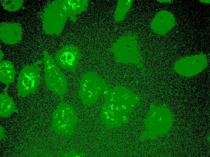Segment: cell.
<instances>
[{
  "label": "cell",
  "mask_w": 210,
  "mask_h": 157,
  "mask_svg": "<svg viewBox=\"0 0 210 157\" xmlns=\"http://www.w3.org/2000/svg\"><path fill=\"white\" fill-rule=\"evenodd\" d=\"M79 13L78 6L75 0H56L49 4L42 15L43 29L47 34H59L68 18L74 22Z\"/></svg>",
  "instance_id": "6da1fadb"
},
{
  "label": "cell",
  "mask_w": 210,
  "mask_h": 157,
  "mask_svg": "<svg viewBox=\"0 0 210 157\" xmlns=\"http://www.w3.org/2000/svg\"><path fill=\"white\" fill-rule=\"evenodd\" d=\"M43 53L46 85L49 90L62 97L67 91L65 78L48 53L44 51Z\"/></svg>",
  "instance_id": "7a4b0ae2"
},
{
  "label": "cell",
  "mask_w": 210,
  "mask_h": 157,
  "mask_svg": "<svg viewBox=\"0 0 210 157\" xmlns=\"http://www.w3.org/2000/svg\"><path fill=\"white\" fill-rule=\"evenodd\" d=\"M43 62L38 60L30 65H27L21 70L18 78L17 88L18 95L24 97L34 93L40 83L41 69L39 65Z\"/></svg>",
  "instance_id": "3957f363"
},
{
  "label": "cell",
  "mask_w": 210,
  "mask_h": 157,
  "mask_svg": "<svg viewBox=\"0 0 210 157\" xmlns=\"http://www.w3.org/2000/svg\"><path fill=\"white\" fill-rule=\"evenodd\" d=\"M104 83L94 72H88L82 78L79 95L82 102L90 105L95 102L104 88Z\"/></svg>",
  "instance_id": "277c9868"
},
{
  "label": "cell",
  "mask_w": 210,
  "mask_h": 157,
  "mask_svg": "<svg viewBox=\"0 0 210 157\" xmlns=\"http://www.w3.org/2000/svg\"><path fill=\"white\" fill-rule=\"evenodd\" d=\"M53 127L56 132L62 134H71L77 117L73 108L65 103L60 104L53 112Z\"/></svg>",
  "instance_id": "5b68a950"
},
{
  "label": "cell",
  "mask_w": 210,
  "mask_h": 157,
  "mask_svg": "<svg viewBox=\"0 0 210 157\" xmlns=\"http://www.w3.org/2000/svg\"><path fill=\"white\" fill-rule=\"evenodd\" d=\"M207 56L203 53L180 58L173 65L174 71L180 75L189 78L200 73L207 67Z\"/></svg>",
  "instance_id": "8992f818"
},
{
  "label": "cell",
  "mask_w": 210,
  "mask_h": 157,
  "mask_svg": "<svg viewBox=\"0 0 210 157\" xmlns=\"http://www.w3.org/2000/svg\"><path fill=\"white\" fill-rule=\"evenodd\" d=\"M81 57L80 52L76 46L68 45L62 47L57 52L55 58L61 67L74 72Z\"/></svg>",
  "instance_id": "52a82bcc"
},
{
  "label": "cell",
  "mask_w": 210,
  "mask_h": 157,
  "mask_svg": "<svg viewBox=\"0 0 210 157\" xmlns=\"http://www.w3.org/2000/svg\"><path fill=\"white\" fill-rule=\"evenodd\" d=\"M176 24L175 18L171 12L161 10L158 12L152 20L150 27L153 31L160 35H164Z\"/></svg>",
  "instance_id": "ba28073f"
},
{
  "label": "cell",
  "mask_w": 210,
  "mask_h": 157,
  "mask_svg": "<svg viewBox=\"0 0 210 157\" xmlns=\"http://www.w3.org/2000/svg\"><path fill=\"white\" fill-rule=\"evenodd\" d=\"M23 31L20 24L17 23L2 22L0 25V38L7 44H15L21 40Z\"/></svg>",
  "instance_id": "9c48e42d"
},
{
  "label": "cell",
  "mask_w": 210,
  "mask_h": 157,
  "mask_svg": "<svg viewBox=\"0 0 210 157\" xmlns=\"http://www.w3.org/2000/svg\"><path fill=\"white\" fill-rule=\"evenodd\" d=\"M8 86L7 85L4 92L0 95V114L1 116L3 117H8L13 112L17 111L13 100L7 92Z\"/></svg>",
  "instance_id": "30bf717a"
},
{
  "label": "cell",
  "mask_w": 210,
  "mask_h": 157,
  "mask_svg": "<svg viewBox=\"0 0 210 157\" xmlns=\"http://www.w3.org/2000/svg\"><path fill=\"white\" fill-rule=\"evenodd\" d=\"M16 72L12 63L8 60H3L0 63V80L9 85L14 82Z\"/></svg>",
  "instance_id": "8fae6325"
},
{
  "label": "cell",
  "mask_w": 210,
  "mask_h": 157,
  "mask_svg": "<svg viewBox=\"0 0 210 157\" xmlns=\"http://www.w3.org/2000/svg\"><path fill=\"white\" fill-rule=\"evenodd\" d=\"M132 0H120L118 4L114 14V19L117 22L122 21L131 8Z\"/></svg>",
  "instance_id": "7c38bea8"
},
{
  "label": "cell",
  "mask_w": 210,
  "mask_h": 157,
  "mask_svg": "<svg viewBox=\"0 0 210 157\" xmlns=\"http://www.w3.org/2000/svg\"><path fill=\"white\" fill-rule=\"evenodd\" d=\"M3 8L7 11H13L18 10L23 4L22 0H4L1 1Z\"/></svg>",
  "instance_id": "4fadbf2b"
}]
</instances>
